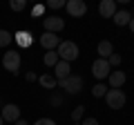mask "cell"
I'll return each instance as SVG.
<instances>
[{
	"instance_id": "obj_1",
	"label": "cell",
	"mask_w": 134,
	"mask_h": 125,
	"mask_svg": "<svg viewBox=\"0 0 134 125\" xmlns=\"http://www.w3.org/2000/svg\"><path fill=\"white\" fill-rule=\"evenodd\" d=\"M58 58L65 62H72L78 58V45L74 43V40H60V45H58Z\"/></svg>"
},
{
	"instance_id": "obj_2",
	"label": "cell",
	"mask_w": 134,
	"mask_h": 125,
	"mask_svg": "<svg viewBox=\"0 0 134 125\" xmlns=\"http://www.w3.org/2000/svg\"><path fill=\"white\" fill-rule=\"evenodd\" d=\"M125 101H127V96H125L123 89H107V94H105L107 107H112V110H121V107H125Z\"/></svg>"
},
{
	"instance_id": "obj_3",
	"label": "cell",
	"mask_w": 134,
	"mask_h": 125,
	"mask_svg": "<svg viewBox=\"0 0 134 125\" xmlns=\"http://www.w3.org/2000/svg\"><path fill=\"white\" fill-rule=\"evenodd\" d=\"M2 67L9 74H18L20 72V54L14 52V49L5 52V56H2Z\"/></svg>"
},
{
	"instance_id": "obj_4",
	"label": "cell",
	"mask_w": 134,
	"mask_h": 125,
	"mask_svg": "<svg viewBox=\"0 0 134 125\" xmlns=\"http://www.w3.org/2000/svg\"><path fill=\"white\" fill-rule=\"evenodd\" d=\"M58 87H60V89H65L67 94H78V92L83 89V78L76 76V74H72V76H67L65 81L58 83Z\"/></svg>"
},
{
	"instance_id": "obj_5",
	"label": "cell",
	"mask_w": 134,
	"mask_h": 125,
	"mask_svg": "<svg viewBox=\"0 0 134 125\" xmlns=\"http://www.w3.org/2000/svg\"><path fill=\"white\" fill-rule=\"evenodd\" d=\"M92 74H94V78H98V81L107 78V76L112 74V67H110V62H107L105 58H96V60L92 62Z\"/></svg>"
},
{
	"instance_id": "obj_6",
	"label": "cell",
	"mask_w": 134,
	"mask_h": 125,
	"mask_svg": "<svg viewBox=\"0 0 134 125\" xmlns=\"http://www.w3.org/2000/svg\"><path fill=\"white\" fill-rule=\"evenodd\" d=\"M65 9H67V14L72 16V18H83V16L87 14V5L83 0H67Z\"/></svg>"
},
{
	"instance_id": "obj_7",
	"label": "cell",
	"mask_w": 134,
	"mask_h": 125,
	"mask_svg": "<svg viewBox=\"0 0 134 125\" xmlns=\"http://www.w3.org/2000/svg\"><path fill=\"white\" fill-rule=\"evenodd\" d=\"M43 27H45V31H49V34H58V31L65 29V20L58 18V16H49V18L43 20Z\"/></svg>"
},
{
	"instance_id": "obj_8",
	"label": "cell",
	"mask_w": 134,
	"mask_h": 125,
	"mask_svg": "<svg viewBox=\"0 0 134 125\" xmlns=\"http://www.w3.org/2000/svg\"><path fill=\"white\" fill-rule=\"evenodd\" d=\"M0 116H2V121H9V123H16V121L20 118V107H18V105H14V103H9V105H5V107H2Z\"/></svg>"
},
{
	"instance_id": "obj_9",
	"label": "cell",
	"mask_w": 134,
	"mask_h": 125,
	"mask_svg": "<svg viewBox=\"0 0 134 125\" xmlns=\"http://www.w3.org/2000/svg\"><path fill=\"white\" fill-rule=\"evenodd\" d=\"M58 45H60V40H58V34H49V31H45V34L40 36V47H45L47 52H54Z\"/></svg>"
},
{
	"instance_id": "obj_10",
	"label": "cell",
	"mask_w": 134,
	"mask_h": 125,
	"mask_svg": "<svg viewBox=\"0 0 134 125\" xmlns=\"http://www.w3.org/2000/svg\"><path fill=\"white\" fill-rule=\"evenodd\" d=\"M67 76H72V67H69V62L58 60V62H56V67H54V78L60 83V81H65Z\"/></svg>"
},
{
	"instance_id": "obj_11",
	"label": "cell",
	"mask_w": 134,
	"mask_h": 125,
	"mask_svg": "<svg viewBox=\"0 0 134 125\" xmlns=\"http://www.w3.org/2000/svg\"><path fill=\"white\" fill-rule=\"evenodd\" d=\"M98 14L103 16V18H114L116 14V0H103L98 5Z\"/></svg>"
},
{
	"instance_id": "obj_12",
	"label": "cell",
	"mask_w": 134,
	"mask_h": 125,
	"mask_svg": "<svg viewBox=\"0 0 134 125\" xmlns=\"http://www.w3.org/2000/svg\"><path fill=\"white\" fill-rule=\"evenodd\" d=\"M107 81H110V89H121L127 81V76H125V72H112L107 76Z\"/></svg>"
},
{
	"instance_id": "obj_13",
	"label": "cell",
	"mask_w": 134,
	"mask_h": 125,
	"mask_svg": "<svg viewBox=\"0 0 134 125\" xmlns=\"http://www.w3.org/2000/svg\"><path fill=\"white\" fill-rule=\"evenodd\" d=\"M96 52H98V58H105V60H107V58L114 54V47H112L110 40H100L98 47H96Z\"/></svg>"
},
{
	"instance_id": "obj_14",
	"label": "cell",
	"mask_w": 134,
	"mask_h": 125,
	"mask_svg": "<svg viewBox=\"0 0 134 125\" xmlns=\"http://www.w3.org/2000/svg\"><path fill=\"white\" fill-rule=\"evenodd\" d=\"M114 25H119V27H125V25H130V20H132V16H130V11H125V9H116V14H114Z\"/></svg>"
},
{
	"instance_id": "obj_15",
	"label": "cell",
	"mask_w": 134,
	"mask_h": 125,
	"mask_svg": "<svg viewBox=\"0 0 134 125\" xmlns=\"http://www.w3.org/2000/svg\"><path fill=\"white\" fill-rule=\"evenodd\" d=\"M38 83L45 87V89H56L58 87V81L54 78V74H43V76L38 78Z\"/></svg>"
},
{
	"instance_id": "obj_16",
	"label": "cell",
	"mask_w": 134,
	"mask_h": 125,
	"mask_svg": "<svg viewBox=\"0 0 134 125\" xmlns=\"http://www.w3.org/2000/svg\"><path fill=\"white\" fill-rule=\"evenodd\" d=\"M14 40L20 47H29V45H31V34H29V31H18V34H14Z\"/></svg>"
},
{
	"instance_id": "obj_17",
	"label": "cell",
	"mask_w": 134,
	"mask_h": 125,
	"mask_svg": "<svg viewBox=\"0 0 134 125\" xmlns=\"http://www.w3.org/2000/svg\"><path fill=\"white\" fill-rule=\"evenodd\" d=\"M11 43H14V34L7 29H0V47H9Z\"/></svg>"
},
{
	"instance_id": "obj_18",
	"label": "cell",
	"mask_w": 134,
	"mask_h": 125,
	"mask_svg": "<svg viewBox=\"0 0 134 125\" xmlns=\"http://www.w3.org/2000/svg\"><path fill=\"white\" fill-rule=\"evenodd\" d=\"M107 89H110L107 85H103V83H96V85H94V89H92V96H94V98H105Z\"/></svg>"
},
{
	"instance_id": "obj_19",
	"label": "cell",
	"mask_w": 134,
	"mask_h": 125,
	"mask_svg": "<svg viewBox=\"0 0 134 125\" xmlns=\"http://www.w3.org/2000/svg\"><path fill=\"white\" fill-rule=\"evenodd\" d=\"M58 60H60V58H58L56 49H54V52H47V54H45V58H43V62L47 65V67H56V62H58Z\"/></svg>"
},
{
	"instance_id": "obj_20",
	"label": "cell",
	"mask_w": 134,
	"mask_h": 125,
	"mask_svg": "<svg viewBox=\"0 0 134 125\" xmlns=\"http://www.w3.org/2000/svg\"><path fill=\"white\" fill-rule=\"evenodd\" d=\"M83 114H85V107H83V105L74 107V110H72V121H74V123H78V121L83 118Z\"/></svg>"
},
{
	"instance_id": "obj_21",
	"label": "cell",
	"mask_w": 134,
	"mask_h": 125,
	"mask_svg": "<svg viewBox=\"0 0 134 125\" xmlns=\"http://www.w3.org/2000/svg\"><path fill=\"white\" fill-rule=\"evenodd\" d=\"M107 62H110V67H119L121 62H123V58H121L119 54H112V56L107 58Z\"/></svg>"
},
{
	"instance_id": "obj_22",
	"label": "cell",
	"mask_w": 134,
	"mask_h": 125,
	"mask_svg": "<svg viewBox=\"0 0 134 125\" xmlns=\"http://www.w3.org/2000/svg\"><path fill=\"white\" fill-rule=\"evenodd\" d=\"M11 9H14V11H23L25 9V0H11Z\"/></svg>"
},
{
	"instance_id": "obj_23",
	"label": "cell",
	"mask_w": 134,
	"mask_h": 125,
	"mask_svg": "<svg viewBox=\"0 0 134 125\" xmlns=\"http://www.w3.org/2000/svg\"><path fill=\"white\" fill-rule=\"evenodd\" d=\"M47 7L49 9H60V7H65V2H63V0H49Z\"/></svg>"
},
{
	"instance_id": "obj_24",
	"label": "cell",
	"mask_w": 134,
	"mask_h": 125,
	"mask_svg": "<svg viewBox=\"0 0 134 125\" xmlns=\"http://www.w3.org/2000/svg\"><path fill=\"white\" fill-rule=\"evenodd\" d=\"M43 11H45V5H36L31 9V16H34V18H38V16H43Z\"/></svg>"
},
{
	"instance_id": "obj_25",
	"label": "cell",
	"mask_w": 134,
	"mask_h": 125,
	"mask_svg": "<svg viewBox=\"0 0 134 125\" xmlns=\"http://www.w3.org/2000/svg\"><path fill=\"white\" fill-rule=\"evenodd\" d=\"M34 125H56V123H54L52 118H38V121H36Z\"/></svg>"
},
{
	"instance_id": "obj_26",
	"label": "cell",
	"mask_w": 134,
	"mask_h": 125,
	"mask_svg": "<svg viewBox=\"0 0 134 125\" xmlns=\"http://www.w3.org/2000/svg\"><path fill=\"white\" fill-rule=\"evenodd\" d=\"M25 78H27L29 83H34V81H38V76H36V74H34V72H27V74H25Z\"/></svg>"
},
{
	"instance_id": "obj_27",
	"label": "cell",
	"mask_w": 134,
	"mask_h": 125,
	"mask_svg": "<svg viewBox=\"0 0 134 125\" xmlns=\"http://www.w3.org/2000/svg\"><path fill=\"white\" fill-rule=\"evenodd\" d=\"M83 125H98V121L92 116V118H85V121H83Z\"/></svg>"
},
{
	"instance_id": "obj_28",
	"label": "cell",
	"mask_w": 134,
	"mask_h": 125,
	"mask_svg": "<svg viewBox=\"0 0 134 125\" xmlns=\"http://www.w3.org/2000/svg\"><path fill=\"white\" fill-rule=\"evenodd\" d=\"M60 103H63L60 96H52V105H60Z\"/></svg>"
},
{
	"instance_id": "obj_29",
	"label": "cell",
	"mask_w": 134,
	"mask_h": 125,
	"mask_svg": "<svg viewBox=\"0 0 134 125\" xmlns=\"http://www.w3.org/2000/svg\"><path fill=\"white\" fill-rule=\"evenodd\" d=\"M16 125H29V123H27L25 118H18V121H16Z\"/></svg>"
},
{
	"instance_id": "obj_30",
	"label": "cell",
	"mask_w": 134,
	"mask_h": 125,
	"mask_svg": "<svg viewBox=\"0 0 134 125\" xmlns=\"http://www.w3.org/2000/svg\"><path fill=\"white\" fill-rule=\"evenodd\" d=\"M130 31H132V34H134V18L130 20Z\"/></svg>"
},
{
	"instance_id": "obj_31",
	"label": "cell",
	"mask_w": 134,
	"mask_h": 125,
	"mask_svg": "<svg viewBox=\"0 0 134 125\" xmlns=\"http://www.w3.org/2000/svg\"><path fill=\"white\" fill-rule=\"evenodd\" d=\"M2 123H5V121H2V116H0V125H2Z\"/></svg>"
},
{
	"instance_id": "obj_32",
	"label": "cell",
	"mask_w": 134,
	"mask_h": 125,
	"mask_svg": "<svg viewBox=\"0 0 134 125\" xmlns=\"http://www.w3.org/2000/svg\"><path fill=\"white\" fill-rule=\"evenodd\" d=\"M74 125H78V123H74Z\"/></svg>"
}]
</instances>
